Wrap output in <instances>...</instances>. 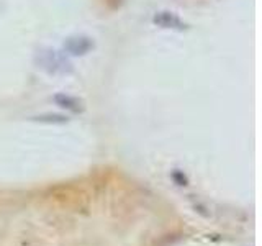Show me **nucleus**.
<instances>
[{"label": "nucleus", "mask_w": 262, "mask_h": 246, "mask_svg": "<svg viewBox=\"0 0 262 246\" xmlns=\"http://www.w3.org/2000/svg\"><path fill=\"white\" fill-rule=\"evenodd\" d=\"M41 64H43V68L49 69V72H66L69 69V63L64 61L61 56H57L54 51H49V53H45L43 59H41Z\"/></svg>", "instance_id": "nucleus-1"}, {"label": "nucleus", "mask_w": 262, "mask_h": 246, "mask_svg": "<svg viewBox=\"0 0 262 246\" xmlns=\"http://www.w3.org/2000/svg\"><path fill=\"white\" fill-rule=\"evenodd\" d=\"M94 46V43L90 41L89 38H71L68 43H66V49L71 53V54H85L87 51H90Z\"/></svg>", "instance_id": "nucleus-2"}, {"label": "nucleus", "mask_w": 262, "mask_h": 246, "mask_svg": "<svg viewBox=\"0 0 262 246\" xmlns=\"http://www.w3.org/2000/svg\"><path fill=\"white\" fill-rule=\"evenodd\" d=\"M154 22L161 25L164 28H177V30H182L185 25L180 22L176 15L172 13H167V12H162V13H158L154 16Z\"/></svg>", "instance_id": "nucleus-3"}, {"label": "nucleus", "mask_w": 262, "mask_h": 246, "mask_svg": "<svg viewBox=\"0 0 262 246\" xmlns=\"http://www.w3.org/2000/svg\"><path fill=\"white\" fill-rule=\"evenodd\" d=\"M54 102L62 107V109H68L72 112H79L82 110L80 102L77 100L76 97H71V95H66V94H59V95H54Z\"/></svg>", "instance_id": "nucleus-4"}, {"label": "nucleus", "mask_w": 262, "mask_h": 246, "mask_svg": "<svg viewBox=\"0 0 262 246\" xmlns=\"http://www.w3.org/2000/svg\"><path fill=\"white\" fill-rule=\"evenodd\" d=\"M36 120H39V121H59V123H64L68 118L59 117V115H48V117H36Z\"/></svg>", "instance_id": "nucleus-5"}]
</instances>
